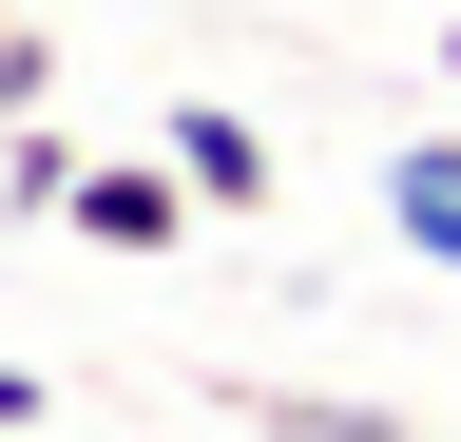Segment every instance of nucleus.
<instances>
[{
    "mask_svg": "<svg viewBox=\"0 0 461 442\" xmlns=\"http://www.w3.org/2000/svg\"><path fill=\"white\" fill-rule=\"evenodd\" d=\"M58 231H96V250H173V231H193V174H173V154H77V212H58Z\"/></svg>",
    "mask_w": 461,
    "mask_h": 442,
    "instance_id": "obj_2",
    "label": "nucleus"
},
{
    "mask_svg": "<svg viewBox=\"0 0 461 442\" xmlns=\"http://www.w3.org/2000/svg\"><path fill=\"white\" fill-rule=\"evenodd\" d=\"M20 423H39V365H0V442H20Z\"/></svg>",
    "mask_w": 461,
    "mask_h": 442,
    "instance_id": "obj_7",
    "label": "nucleus"
},
{
    "mask_svg": "<svg viewBox=\"0 0 461 442\" xmlns=\"http://www.w3.org/2000/svg\"><path fill=\"white\" fill-rule=\"evenodd\" d=\"M442 77H461V0H442Z\"/></svg>",
    "mask_w": 461,
    "mask_h": 442,
    "instance_id": "obj_8",
    "label": "nucleus"
},
{
    "mask_svg": "<svg viewBox=\"0 0 461 442\" xmlns=\"http://www.w3.org/2000/svg\"><path fill=\"white\" fill-rule=\"evenodd\" d=\"M154 154L193 174V212H288V154H269V116H230V96H173Z\"/></svg>",
    "mask_w": 461,
    "mask_h": 442,
    "instance_id": "obj_1",
    "label": "nucleus"
},
{
    "mask_svg": "<svg viewBox=\"0 0 461 442\" xmlns=\"http://www.w3.org/2000/svg\"><path fill=\"white\" fill-rule=\"evenodd\" d=\"M0 212H77V135H39V116H0Z\"/></svg>",
    "mask_w": 461,
    "mask_h": 442,
    "instance_id": "obj_5",
    "label": "nucleus"
},
{
    "mask_svg": "<svg viewBox=\"0 0 461 442\" xmlns=\"http://www.w3.org/2000/svg\"><path fill=\"white\" fill-rule=\"evenodd\" d=\"M250 423L269 442H423L403 404H366V384H250Z\"/></svg>",
    "mask_w": 461,
    "mask_h": 442,
    "instance_id": "obj_4",
    "label": "nucleus"
},
{
    "mask_svg": "<svg viewBox=\"0 0 461 442\" xmlns=\"http://www.w3.org/2000/svg\"><path fill=\"white\" fill-rule=\"evenodd\" d=\"M58 96V20H0V116H39Z\"/></svg>",
    "mask_w": 461,
    "mask_h": 442,
    "instance_id": "obj_6",
    "label": "nucleus"
},
{
    "mask_svg": "<svg viewBox=\"0 0 461 442\" xmlns=\"http://www.w3.org/2000/svg\"><path fill=\"white\" fill-rule=\"evenodd\" d=\"M384 231L423 250V269H461V135H423V154H384Z\"/></svg>",
    "mask_w": 461,
    "mask_h": 442,
    "instance_id": "obj_3",
    "label": "nucleus"
}]
</instances>
